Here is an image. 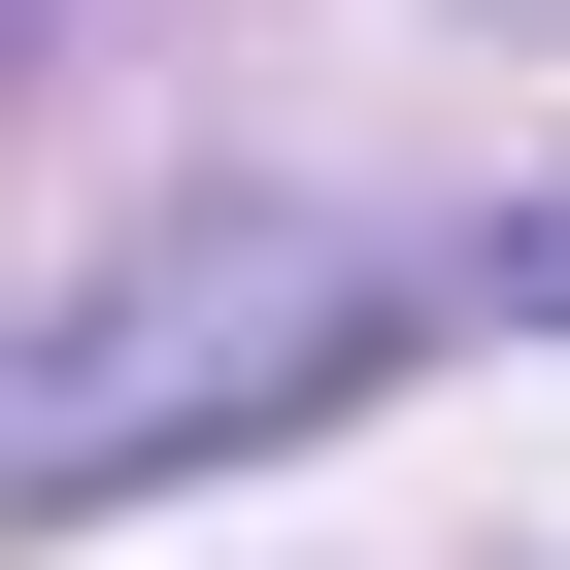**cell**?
I'll list each match as a JSON object with an SVG mask.
<instances>
[{
	"label": "cell",
	"mask_w": 570,
	"mask_h": 570,
	"mask_svg": "<svg viewBox=\"0 0 570 570\" xmlns=\"http://www.w3.org/2000/svg\"><path fill=\"white\" fill-rule=\"evenodd\" d=\"M470 303H570V202L537 235H135L101 303L0 370V503H135V470H202V436H303V403H370L403 336H470Z\"/></svg>",
	"instance_id": "obj_1"
}]
</instances>
